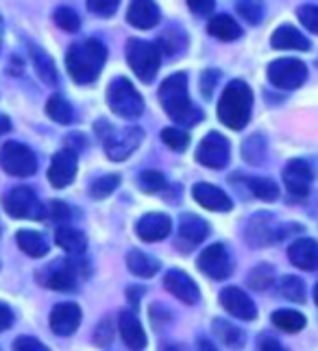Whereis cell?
<instances>
[{
	"label": "cell",
	"mask_w": 318,
	"mask_h": 351,
	"mask_svg": "<svg viewBox=\"0 0 318 351\" xmlns=\"http://www.w3.org/2000/svg\"><path fill=\"white\" fill-rule=\"evenodd\" d=\"M118 325H120V336L131 349H144L146 347V334L140 319L136 317V312L131 310H122L118 317Z\"/></svg>",
	"instance_id": "obj_23"
},
{
	"label": "cell",
	"mask_w": 318,
	"mask_h": 351,
	"mask_svg": "<svg viewBox=\"0 0 318 351\" xmlns=\"http://www.w3.org/2000/svg\"><path fill=\"white\" fill-rule=\"evenodd\" d=\"M16 242H18V247L31 258H44L48 253V242L44 240V236L38 232H31V229H22V232H18Z\"/></svg>",
	"instance_id": "obj_28"
},
{
	"label": "cell",
	"mask_w": 318,
	"mask_h": 351,
	"mask_svg": "<svg viewBox=\"0 0 318 351\" xmlns=\"http://www.w3.org/2000/svg\"><path fill=\"white\" fill-rule=\"evenodd\" d=\"M220 304H223V308L227 312L234 314L236 319L253 321L255 317H258V308H255L253 299L236 286L225 288L223 293H220Z\"/></svg>",
	"instance_id": "obj_17"
},
{
	"label": "cell",
	"mask_w": 318,
	"mask_h": 351,
	"mask_svg": "<svg viewBox=\"0 0 318 351\" xmlns=\"http://www.w3.org/2000/svg\"><path fill=\"white\" fill-rule=\"evenodd\" d=\"M264 155H266V142H264V138L260 136V133H255V136H251L249 140H244V144H242L244 162L258 166V164L264 162Z\"/></svg>",
	"instance_id": "obj_36"
},
{
	"label": "cell",
	"mask_w": 318,
	"mask_h": 351,
	"mask_svg": "<svg viewBox=\"0 0 318 351\" xmlns=\"http://www.w3.org/2000/svg\"><path fill=\"white\" fill-rule=\"evenodd\" d=\"M260 349H266V351H279V349H284L281 347L275 338H268V336H262L260 338Z\"/></svg>",
	"instance_id": "obj_52"
},
{
	"label": "cell",
	"mask_w": 318,
	"mask_h": 351,
	"mask_svg": "<svg viewBox=\"0 0 318 351\" xmlns=\"http://www.w3.org/2000/svg\"><path fill=\"white\" fill-rule=\"evenodd\" d=\"M216 81H218V72H214V70H205L203 72L201 83H203V94L205 96H212V90L216 88Z\"/></svg>",
	"instance_id": "obj_50"
},
{
	"label": "cell",
	"mask_w": 318,
	"mask_h": 351,
	"mask_svg": "<svg viewBox=\"0 0 318 351\" xmlns=\"http://www.w3.org/2000/svg\"><path fill=\"white\" fill-rule=\"evenodd\" d=\"M107 103H109V110H112L116 116L127 118V120L140 118L144 112V99L136 90V86L125 77H118L109 83Z\"/></svg>",
	"instance_id": "obj_5"
},
{
	"label": "cell",
	"mask_w": 318,
	"mask_h": 351,
	"mask_svg": "<svg viewBox=\"0 0 318 351\" xmlns=\"http://www.w3.org/2000/svg\"><path fill=\"white\" fill-rule=\"evenodd\" d=\"M192 197L199 205H203L205 210H212V212H229L231 210V199L218 186L197 184L192 188Z\"/></svg>",
	"instance_id": "obj_22"
},
{
	"label": "cell",
	"mask_w": 318,
	"mask_h": 351,
	"mask_svg": "<svg viewBox=\"0 0 318 351\" xmlns=\"http://www.w3.org/2000/svg\"><path fill=\"white\" fill-rule=\"evenodd\" d=\"M3 205H5V212L9 216H14V219L42 221L48 216V205H44L38 199V195L27 186L9 190L3 199Z\"/></svg>",
	"instance_id": "obj_6"
},
{
	"label": "cell",
	"mask_w": 318,
	"mask_h": 351,
	"mask_svg": "<svg viewBox=\"0 0 318 351\" xmlns=\"http://www.w3.org/2000/svg\"><path fill=\"white\" fill-rule=\"evenodd\" d=\"M29 53H31V62H33L35 72H38V77L46 83V86H55V83H57V70H55L53 59L48 57L40 46H31Z\"/></svg>",
	"instance_id": "obj_29"
},
{
	"label": "cell",
	"mask_w": 318,
	"mask_h": 351,
	"mask_svg": "<svg viewBox=\"0 0 318 351\" xmlns=\"http://www.w3.org/2000/svg\"><path fill=\"white\" fill-rule=\"evenodd\" d=\"M229 155H231V144L225 136L212 131L201 140L199 149H197V162L207 166V168H225L229 164Z\"/></svg>",
	"instance_id": "obj_12"
},
{
	"label": "cell",
	"mask_w": 318,
	"mask_h": 351,
	"mask_svg": "<svg viewBox=\"0 0 318 351\" xmlns=\"http://www.w3.org/2000/svg\"><path fill=\"white\" fill-rule=\"evenodd\" d=\"M314 301H316V306H318V284H316V288H314Z\"/></svg>",
	"instance_id": "obj_55"
},
{
	"label": "cell",
	"mask_w": 318,
	"mask_h": 351,
	"mask_svg": "<svg viewBox=\"0 0 318 351\" xmlns=\"http://www.w3.org/2000/svg\"><path fill=\"white\" fill-rule=\"evenodd\" d=\"M127 20L136 29H153L159 22V9L153 0H133L127 11Z\"/></svg>",
	"instance_id": "obj_24"
},
{
	"label": "cell",
	"mask_w": 318,
	"mask_h": 351,
	"mask_svg": "<svg viewBox=\"0 0 318 351\" xmlns=\"http://www.w3.org/2000/svg\"><path fill=\"white\" fill-rule=\"evenodd\" d=\"M214 332L216 336L223 341L225 345L229 347H242L244 345V332L240 328H236V325H231L229 321L225 319H216L214 321Z\"/></svg>",
	"instance_id": "obj_34"
},
{
	"label": "cell",
	"mask_w": 318,
	"mask_h": 351,
	"mask_svg": "<svg viewBox=\"0 0 318 351\" xmlns=\"http://www.w3.org/2000/svg\"><path fill=\"white\" fill-rule=\"evenodd\" d=\"M247 282L253 290H266V288H271L275 284V271H273V266H258V269H253L247 277Z\"/></svg>",
	"instance_id": "obj_39"
},
{
	"label": "cell",
	"mask_w": 318,
	"mask_h": 351,
	"mask_svg": "<svg viewBox=\"0 0 318 351\" xmlns=\"http://www.w3.org/2000/svg\"><path fill=\"white\" fill-rule=\"evenodd\" d=\"M127 266H129V271L138 277H153L159 271V260H155L153 256H149V253L136 249V251H129Z\"/></svg>",
	"instance_id": "obj_30"
},
{
	"label": "cell",
	"mask_w": 318,
	"mask_h": 351,
	"mask_svg": "<svg viewBox=\"0 0 318 351\" xmlns=\"http://www.w3.org/2000/svg\"><path fill=\"white\" fill-rule=\"evenodd\" d=\"M277 293L281 297L295 301V304H303V301H305V284L295 275H286V277H281V280H279Z\"/></svg>",
	"instance_id": "obj_33"
},
{
	"label": "cell",
	"mask_w": 318,
	"mask_h": 351,
	"mask_svg": "<svg viewBox=\"0 0 318 351\" xmlns=\"http://www.w3.org/2000/svg\"><path fill=\"white\" fill-rule=\"evenodd\" d=\"M170 229H173V221H170L166 214H157V212L142 216V219L138 221V225H136L138 236L142 240H146V242L164 240L170 234Z\"/></svg>",
	"instance_id": "obj_21"
},
{
	"label": "cell",
	"mask_w": 318,
	"mask_h": 351,
	"mask_svg": "<svg viewBox=\"0 0 318 351\" xmlns=\"http://www.w3.org/2000/svg\"><path fill=\"white\" fill-rule=\"evenodd\" d=\"M77 166H79V160H77L75 151L64 149V151L55 153L51 168H48V181H51L55 188L70 186L77 177Z\"/></svg>",
	"instance_id": "obj_14"
},
{
	"label": "cell",
	"mask_w": 318,
	"mask_h": 351,
	"mask_svg": "<svg viewBox=\"0 0 318 351\" xmlns=\"http://www.w3.org/2000/svg\"><path fill=\"white\" fill-rule=\"evenodd\" d=\"M268 79H271V83L279 90H297L303 86L305 79H308V66L292 57L275 59V62L268 66Z\"/></svg>",
	"instance_id": "obj_8"
},
{
	"label": "cell",
	"mask_w": 318,
	"mask_h": 351,
	"mask_svg": "<svg viewBox=\"0 0 318 351\" xmlns=\"http://www.w3.org/2000/svg\"><path fill=\"white\" fill-rule=\"evenodd\" d=\"M290 262L301 271H318V242L312 238H299L288 249Z\"/></svg>",
	"instance_id": "obj_20"
},
{
	"label": "cell",
	"mask_w": 318,
	"mask_h": 351,
	"mask_svg": "<svg viewBox=\"0 0 318 351\" xmlns=\"http://www.w3.org/2000/svg\"><path fill=\"white\" fill-rule=\"evenodd\" d=\"M236 11L249 24H260L264 18V3L262 0H238Z\"/></svg>",
	"instance_id": "obj_40"
},
{
	"label": "cell",
	"mask_w": 318,
	"mask_h": 351,
	"mask_svg": "<svg viewBox=\"0 0 318 351\" xmlns=\"http://www.w3.org/2000/svg\"><path fill=\"white\" fill-rule=\"evenodd\" d=\"M216 0H188V7L192 9V14L197 16H210L214 11Z\"/></svg>",
	"instance_id": "obj_49"
},
{
	"label": "cell",
	"mask_w": 318,
	"mask_h": 351,
	"mask_svg": "<svg viewBox=\"0 0 318 351\" xmlns=\"http://www.w3.org/2000/svg\"><path fill=\"white\" fill-rule=\"evenodd\" d=\"M284 236H286L284 225H279L273 214H264V212L255 214L247 223V229H244V238H247V242L255 249L275 245V242L281 240Z\"/></svg>",
	"instance_id": "obj_10"
},
{
	"label": "cell",
	"mask_w": 318,
	"mask_h": 351,
	"mask_svg": "<svg viewBox=\"0 0 318 351\" xmlns=\"http://www.w3.org/2000/svg\"><path fill=\"white\" fill-rule=\"evenodd\" d=\"M127 62L131 70L136 72V77L142 81H153L159 64H162V51L159 46L144 42V40H129L127 42Z\"/></svg>",
	"instance_id": "obj_7"
},
{
	"label": "cell",
	"mask_w": 318,
	"mask_h": 351,
	"mask_svg": "<svg viewBox=\"0 0 318 351\" xmlns=\"http://www.w3.org/2000/svg\"><path fill=\"white\" fill-rule=\"evenodd\" d=\"M11 131V120L7 116H0V136L3 133H9Z\"/></svg>",
	"instance_id": "obj_54"
},
{
	"label": "cell",
	"mask_w": 318,
	"mask_h": 351,
	"mask_svg": "<svg viewBox=\"0 0 318 351\" xmlns=\"http://www.w3.org/2000/svg\"><path fill=\"white\" fill-rule=\"evenodd\" d=\"M271 44L279 51H310V40L299 29L290 27V24H284L273 33Z\"/></svg>",
	"instance_id": "obj_25"
},
{
	"label": "cell",
	"mask_w": 318,
	"mask_h": 351,
	"mask_svg": "<svg viewBox=\"0 0 318 351\" xmlns=\"http://www.w3.org/2000/svg\"><path fill=\"white\" fill-rule=\"evenodd\" d=\"M112 338H114V325H112V319H103V321L99 323V328H96L94 341H96V345L107 347L109 343H112Z\"/></svg>",
	"instance_id": "obj_46"
},
{
	"label": "cell",
	"mask_w": 318,
	"mask_h": 351,
	"mask_svg": "<svg viewBox=\"0 0 318 351\" xmlns=\"http://www.w3.org/2000/svg\"><path fill=\"white\" fill-rule=\"evenodd\" d=\"M247 186H249V190L260 201L271 203V201L279 199V188H277V184H273L271 179H255V177H251V179H247Z\"/></svg>",
	"instance_id": "obj_37"
},
{
	"label": "cell",
	"mask_w": 318,
	"mask_h": 351,
	"mask_svg": "<svg viewBox=\"0 0 318 351\" xmlns=\"http://www.w3.org/2000/svg\"><path fill=\"white\" fill-rule=\"evenodd\" d=\"M164 286L170 295H175L179 301H183V304H197L199 301V286L194 284V280L188 275V273H183V271H168L166 277H164Z\"/></svg>",
	"instance_id": "obj_19"
},
{
	"label": "cell",
	"mask_w": 318,
	"mask_h": 351,
	"mask_svg": "<svg viewBox=\"0 0 318 351\" xmlns=\"http://www.w3.org/2000/svg\"><path fill=\"white\" fill-rule=\"evenodd\" d=\"M162 140L168 149H173V151H186L188 149V144H190V136L186 131H181V129H175V127H168L162 131Z\"/></svg>",
	"instance_id": "obj_43"
},
{
	"label": "cell",
	"mask_w": 318,
	"mask_h": 351,
	"mask_svg": "<svg viewBox=\"0 0 318 351\" xmlns=\"http://www.w3.org/2000/svg\"><path fill=\"white\" fill-rule=\"evenodd\" d=\"M53 18L57 27L64 29L66 33H77L81 29V18L77 16V11L70 7H59Z\"/></svg>",
	"instance_id": "obj_41"
},
{
	"label": "cell",
	"mask_w": 318,
	"mask_h": 351,
	"mask_svg": "<svg viewBox=\"0 0 318 351\" xmlns=\"http://www.w3.org/2000/svg\"><path fill=\"white\" fill-rule=\"evenodd\" d=\"M48 216L55 221V223H61L64 225L68 219H70V210H68V205L66 203H61V201H53L51 203V208H48Z\"/></svg>",
	"instance_id": "obj_48"
},
{
	"label": "cell",
	"mask_w": 318,
	"mask_h": 351,
	"mask_svg": "<svg viewBox=\"0 0 318 351\" xmlns=\"http://www.w3.org/2000/svg\"><path fill=\"white\" fill-rule=\"evenodd\" d=\"M0 166L5 168L7 175L14 177H31L38 171V160L29 147L20 142H7L0 149Z\"/></svg>",
	"instance_id": "obj_9"
},
{
	"label": "cell",
	"mask_w": 318,
	"mask_h": 351,
	"mask_svg": "<svg viewBox=\"0 0 318 351\" xmlns=\"http://www.w3.org/2000/svg\"><path fill=\"white\" fill-rule=\"evenodd\" d=\"M210 234V227L203 219L199 216H192V214H183L181 221H179V236H177V247L181 251H192L197 245L207 238Z\"/></svg>",
	"instance_id": "obj_16"
},
{
	"label": "cell",
	"mask_w": 318,
	"mask_h": 351,
	"mask_svg": "<svg viewBox=\"0 0 318 351\" xmlns=\"http://www.w3.org/2000/svg\"><path fill=\"white\" fill-rule=\"evenodd\" d=\"M55 242L64 249L66 253H72V256H79L85 249H88V238L83 236V232L70 227V225H61L55 232Z\"/></svg>",
	"instance_id": "obj_26"
},
{
	"label": "cell",
	"mask_w": 318,
	"mask_h": 351,
	"mask_svg": "<svg viewBox=\"0 0 318 351\" xmlns=\"http://www.w3.org/2000/svg\"><path fill=\"white\" fill-rule=\"evenodd\" d=\"M81 323V308L72 301L57 304L51 312V330L57 336H72Z\"/></svg>",
	"instance_id": "obj_18"
},
{
	"label": "cell",
	"mask_w": 318,
	"mask_h": 351,
	"mask_svg": "<svg viewBox=\"0 0 318 351\" xmlns=\"http://www.w3.org/2000/svg\"><path fill=\"white\" fill-rule=\"evenodd\" d=\"M96 133L105 147V153L112 162H122L140 147V142L144 138V131L140 127H122L116 129L114 125H109L107 120H99L96 123Z\"/></svg>",
	"instance_id": "obj_4"
},
{
	"label": "cell",
	"mask_w": 318,
	"mask_h": 351,
	"mask_svg": "<svg viewBox=\"0 0 318 351\" xmlns=\"http://www.w3.org/2000/svg\"><path fill=\"white\" fill-rule=\"evenodd\" d=\"M207 31H210L214 38L223 40V42H234V40H238L240 35H242L240 24L231 16H227V14L214 16L210 20V27H207Z\"/></svg>",
	"instance_id": "obj_27"
},
{
	"label": "cell",
	"mask_w": 318,
	"mask_h": 351,
	"mask_svg": "<svg viewBox=\"0 0 318 351\" xmlns=\"http://www.w3.org/2000/svg\"><path fill=\"white\" fill-rule=\"evenodd\" d=\"M14 349L16 351H46V347L38 341V338L31 336H20L14 341Z\"/></svg>",
	"instance_id": "obj_47"
},
{
	"label": "cell",
	"mask_w": 318,
	"mask_h": 351,
	"mask_svg": "<svg viewBox=\"0 0 318 351\" xmlns=\"http://www.w3.org/2000/svg\"><path fill=\"white\" fill-rule=\"evenodd\" d=\"M312 177V168L303 160H290L284 168V186L292 197H308Z\"/></svg>",
	"instance_id": "obj_15"
},
{
	"label": "cell",
	"mask_w": 318,
	"mask_h": 351,
	"mask_svg": "<svg viewBox=\"0 0 318 351\" xmlns=\"http://www.w3.org/2000/svg\"><path fill=\"white\" fill-rule=\"evenodd\" d=\"M120 7V0H88V9L103 18L114 16Z\"/></svg>",
	"instance_id": "obj_45"
},
{
	"label": "cell",
	"mask_w": 318,
	"mask_h": 351,
	"mask_svg": "<svg viewBox=\"0 0 318 351\" xmlns=\"http://www.w3.org/2000/svg\"><path fill=\"white\" fill-rule=\"evenodd\" d=\"M157 46L166 57H175L183 51V48H186V35H183L181 31H166L162 38H159Z\"/></svg>",
	"instance_id": "obj_38"
},
{
	"label": "cell",
	"mask_w": 318,
	"mask_h": 351,
	"mask_svg": "<svg viewBox=\"0 0 318 351\" xmlns=\"http://www.w3.org/2000/svg\"><path fill=\"white\" fill-rule=\"evenodd\" d=\"M107 59V48L99 40H85L72 44L66 55V68L70 77L81 86H88L99 79Z\"/></svg>",
	"instance_id": "obj_2"
},
{
	"label": "cell",
	"mask_w": 318,
	"mask_h": 351,
	"mask_svg": "<svg viewBox=\"0 0 318 351\" xmlns=\"http://www.w3.org/2000/svg\"><path fill=\"white\" fill-rule=\"evenodd\" d=\"M127 295H129V301H131V304H136L138 306V301H140V295H142V288H129L127 290Z\"/></svg>",
	"instance_id": "obj_53"
},
{
	"label": "cell",
	"mask_w": 318,
	"mask_h": 351,
	"mask_svg": "<svg viewBox=\"0 0 318 351\" xmlns=\"http://www.w3.org/2000/svg\"><path fill=\"white\" fill-rule=\"evenodd\" d=\"M199 269L207 277H212V280H227L231 271H234V262H231L225 245L216 242V245H210L199 256Z\"/></svg>",
	"instance_id": "obj_13"
},
{
	"label": "cell",
	"mask_w": 318,
	"mask_h": 351,
	"mask_svg": "<svg viewBox=\"0 0 318 351\" xmlns=\"http://www.w3.org/2000/svg\"><path fill=\"white\" fill-rule=\"evenodd\" d=\"M253 110V92L244 81H231L218 103V118L229 129H244Z\"/></svg>",
	"instance_id": "obj_3"
},
{
	"label": "cell",
	"mask_w": 318,
	"mask_h": 351,
	"mask_svg": "<svg viewBox=\"0 0 318 351\" xmlns=\"http://www.w3.org/2000/svg\"><path fill=\"white\" fill-rule=\"evenodd\" d=\"M38 282L53 290H75L79 284V264L72 260H57L38 271Z\"/></svg>",
	"instance_id": "obj_11"
},
{
	"label": "cell",
	"mask_w": 318,
	"mask_h": 351,
	"mask_svg": "<svg viewBox=\"0 0 318 351\" xmlns=\"http://www.w3.org/2000/svg\"><path fill=\"white\" fill-rule=\"evenodd\" d=\"M273 323H275V328L284 330L288 334H295L305 328V317L297 310H277L273 314Z\"/></svg>",
	"instance_id": "obj_32"
},
{
	"label": "cell",
	"mask_w": 318,
	"mask_h": 351,
	"mask_svg": "<svg viewBox=\"0 0 318 351\" xmlns=\"http://www.w3.org/2000/svg\"><path fill=\"white\" fill-rule=\"evenodd\" d=\"M46 114L51 120H55L57 125H70L75 120V112L72 105L64 99L61 94H53L46 103Z\"/></svg>",
	"instance_id": "obj_31"
},
{
	"label": "cell",
	"mask_w": 318,
	"mask_h": 351,
	"mask_svg": "<svg viewBox=\"0 0 318 351\" xmlns=\"http://www.w3.org/2000/svg\"><path fill=\"white\" fill-rule=\"evenodd\" d=\"M140 188L146 192V195H157L166 188V177L159 171H144L138 179Z\"/></svg>",
	"instance_id": "obj_42"
},
{
	"label": "cell",
	"mask_w": 318,
	"mask_h": 351,
	"mask_svg": "<svg viewBox=\"0 0 318 351\" xmlns=\"http://www.w3.org/2000/svg\"><path fill=\"white\" fill-rule=\"evenodd\" d=\"M11 323H14V312H11L9 306L0 304V332H5L11 328Z\"/></svg>",
	"instance_id": "obj_51"
},
{
	"label": "cell",
	"mask_w": 318,
	"mask_h": 351,
	"mask_svg": "<svg viewBox=\"0 0 318 351\" xmlns=\"http://www.w3.org/2000/svg\"><path fill=\"white\" fill-rule=\"evenodd\" d=\"M118 186H120V175H116V173L103 175V177H99V179H94V181H92V186H90V197L96 199V201L107 199L109 195H114V190H118Z\"/></svg>",
	"instance_id": "obj_35"
},
{
	"label": "cell",
	"mask_w": 318,
	"mask_h": 351,
	"mask_svg": "<svg viewBox=\"0 0 318 351\" xmlns=\"http://www.w3.org/2000/svg\"><path fill=\"white\" fill-rule=\"evenodd\" d=\"M316 64H318V59H316Z\"/></svg>",
	"instance_id": "obj_56"
},
{
	"label": "cell",
	"mask_w": 318,
	"mask_h": 351,
	"mask_svg": "<svg viewBox=\"0 0 318 351\" xmlns=\"http://www.w3.org/2000/svg\"><path fill=\"white\" fill-rule=\"evenodd\" d=\"M159 103L166 114L183 127H194L203 120V112L194 107L188 94V77L183 72L168 77L159 88Z\"/></svg>",
	"instance_id": "obj_1"
},
{
	"label": "cell",
	"mask_w": 318,
	"mask_h": 351,
	"mask_svg": "<svg viewBox=\"0 0 318 351\" xmlns=\"http://www.w3.org/2000/svg\"><path fill=\"white\" fill-rule=\"evenodd\" d=\"M297 16L305 29H310L312 33H318V7L314 5H303L299 7Z\"/></svg>",
	"instance_id": "obj_44"
}]
</instances>
